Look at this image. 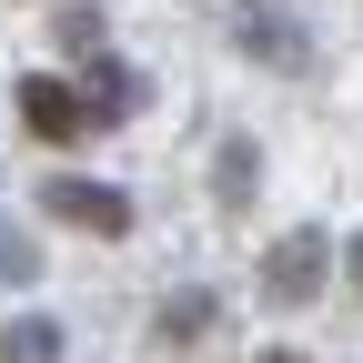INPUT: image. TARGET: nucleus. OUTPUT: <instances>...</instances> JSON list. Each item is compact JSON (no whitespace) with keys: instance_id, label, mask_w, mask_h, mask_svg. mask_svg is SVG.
I'll return each mask as SVG.
<instances>
[{"instance_id":"obj_1","label":"nucleus","mask_w":363,"mask_h":363,"mask_svg":"<svg viewBox=\"0 0 363 363\" xmlns=\"http://www.w3.org/2000/svg\"><path fill=\"white\" fill-rule=\"evenodd\" d=\"M40 202H51L61 222H71V233H131V202L111 192V182H81V172H61V182H40Z\"/></svg>"},{"instance_id":"obj_2","label":"nucleus","mask_w":363,"mask_h":363,"mask_svg":"<svg viewBox=\"0 0 363 363\" xmlns=\"http://www.w3.org/2000/svg\"><path fill=\"white\" fill-rule=\"evenodd\" d=\"M11 101H21V121L40 131V142H81V131H91V101H81V81H51V71H30V81L11 91Z\"/></svg>"},{"instance_id":"obj_3","label":"nucleus","mask_w":363,"mask_h":363,"mask_svg":"<svg viewBox=\"0 0 363 363\" xmlns=\"http://www.w3.org/2000/svg\"><path fill=\"white\" fill-rule=\"evenodd\" d=\"M323 262H333V252H323V233H283V242H272V262H262V293L293 313V303L323 293Z\"/></svg>"},{"instance_id":"obj_4","label":"nucleus","mask_w":363,"mask_h":363,"mask_svg":"<svg viewBox=\"0 0 363 363\" xmlns=\"http://www.w3.org/2000/svg\"><path fill=\"white\" fill-rule=\"evenodd\" d=\"M233 40H242V61H272V71H313V40L293 30V11H262V0H252V11L233 21Z\"/></svg>"},{"instance_id":"obj_5","label":"nucleus","mask_w":363,"mask_h":363,"mask_svg":"<svg viewBox=\"0 0 363 363\" xmlns=\"http://www.w3.org/2000/svg\"><path fill=\"white\" fill-rule=\"evenodd\" d=\"M0 363H61V323H0Z\"/></svg>"},{"instance_id":"obj_6","label":"nucleus","mask_w":363,"mask_h":363,"mask_svg":"<svg viewBox=\"0 0 363 363\" xmlns=\"http://www.w3.org/2000/svg\"><path fill=\"white\" fill-rule=\"evenodd\" d=\"M192 333H212V293H172L162 303V343H192Z\"/></svg>"},{"instance_id":"obj_7","label":"nucleus","mask_w":363,"mask_h":363,"mask_svg":"<svg viewBox=\"0 0 363 363\" xmlns=\"http://www.w3.org/2000/svg\"><path fill=\"white\" fill-rule=\"evenodd\" d=\"M61 51L71 61H101V21H91V11H61Z\"/></svg>"},{"instance_id":"obj_8","label":"nucleus","mask_w":363,"mask_h":363,"mask_svg":"<svg viewBox=\"0 0 363 363\" xmlns=\"http://www.w3.org/2000/svg\"><path fill=\"white\" fill-rule=\"evenodd\" d=\"M30 272H40V252L11 233V222H0V283H30Z\"/></svg>"},{"instance_id":"obj_9","label":"nucleus","mask_w":363,"mask_h":363,"mask_svg":"<svg viewBox=\"0 0 363 363\" xmlns=\"http://www.w3.org/2000/svg\"><path fill=\"white\" fill-rule=\"evenodd\" d=\"M353 283H363V233H353Z\"/></svg>"},{"instance_id":"obj_10","label":"nucleus","mask_w":363,"mask_h":363,"mask_svg":"<svg viewBox=\"0 0 363 363\" xmlns=\"http://www.w3.org/2000/svg\"><path fill=\"white\" fill-rule=\"evenodd\" d=\"M252 363H303V353H252Z\"/></svg>"}]
</instances>
